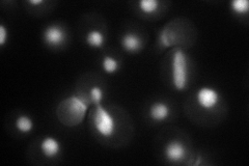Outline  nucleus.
I'll return each mask as SVG.
<instances>
[{
    "mask_svg": "<svg viewBox=\"0 0 249 166\" xmlns=\"http://www.w3.org/2000/svg\"><path fill=\"white\" fill-rule=\"evenodd\" d=\"M90 106V102L83 92L73 93L59 102L56 116L66 127L74 128L84 122Z\"/></svg>",
    "mask_w": 249,
    "mask_h": 166,
    "instance_id": "f257e3e1",
    "label": "nucleus"
},
{
    "mask_svg": "<svg viewBox=\"0 0 249 166\" xmlns=\"http://www.w3.org/2000/svg\"><path fill=\"white\" fill-rule=\"evenodd\" d=\"M89 116L91 128L101 139L111 140L118 135L121 123L111 109L99 104L93 106Z\"/></svg>",
    "mask_w": 249,
    "mask_h": 166,
    "instance_id": "f03ea898",
    "label": "nucleus"
},
{
    "mask_svg": "<svg viewBox=\"0 0 249 166\" xmlns=\"http://www.w3.org/2000/svg\"><path fill=\"white\" fill-rule=\"evenodd\" d=\"M170 81L178 92L189 88L191 81V60L188 53L181 47H175L170 54Z\"/></svg>",
    "mask_w": 249,
    "mask_h": 166,
    "instance_id": "7ed1b4c3",
    "label": "nucleus"
},
{
    "mask_svg": "<svg viewBox=\"0 0 249 166\" xmlns=\"http://www.w3.org/2000/svg\"><path fill=\"white\" fill-rule=\"evenodd\" d=\"M196 105L206 112H212L219 107L222 101V94L215 86L202 85L196 92Z\"/></svg>",
    "mask_w": 249,
    "mask_h": 166,
    "instance_id": "20e7f679",
    "label": "nucleus"
},
{
    "mask_svg": "<svg viewBox=\"0 0 249 166\" xmlns=\"http://www.w3.org/2000/svg\"><path fill=\"white\" fill-rule=\"evenodd\" d=\"M163 156L170 164H181L189 159V148L181 139H170L163 148Z\"/></svg>",
    "mask_w": 249,
    "mask_h": 166,
    "instance_id": "39448f33",
    "label": "nucleus"
},
{
    "mask_svg": "<svg viewBox=\"0 0 249 166\" xmlns=\"http://www.w3.org/2000/svg\"><path fill=\"white\" fill-rule=\"evenodd\" d=\"M43 43L50 49H59L68 39L67 29L60 24L47 25L42 33Z\"/></svg>",
    "mask_w": 249,
    "mask_h": 166,
    "instance_id": "423d86ee",
    "label": "nucleus"
},
{
    "mask_svg": "<svg viewBox=\"0 0 249 166\" xmlns=\"http://www.w3.org/2000/svg\"><path fill=\"white\" fill-rule=\"evenodd\" d=\"M122 49L129 54H136L142 51L144 42L142 37L134 31H128L124 34L120 41Z\"/></svg>",
    "mask_w": 249,
    "mask_h": 166,
    "instance_id": "0eeeda50",
    "label": "nucleus"
},
{
    "mask_svg": "<svg viewBox=\"0 0 249 166\" xmlns=\"http://www.w3.org/2000/svg\"><path fill=\"white\" fill-rule=\"evenodd\" d=\"M171 115V107L165 101H154L149 107V117L154 123H164Z\"/></svg>",
    "mask_w": 249,
    "mask_h": 166,
    "instance_id": "6e6552de",
    "label": "nucleus"
},
{
    "mask_svg": "<svg viewBox=\"0 0 249 166\" xmlns=\"http://www.w3.org/2000/svg\"><path fill=\"white\" fill-rule=\"evenodd\" d=\"M40 151L47 159H54L58 157L62 151L61 142L56 137L47 135L40 142Z\"/></svg>",
    "mask_w": 249,
    "mask_h": 166,
    "instance_id": "1a4fd4ad",
    "label": "nucleus"
},
{
    "mask_svg": "<svg viewBox=\"0 0 249 166\" xmlns=\"http://www.w3.org/2000/svg\"><path fill=\"white\" fill-rule=\"evenodd\" d=\"M84 42L91 49H102L106 44V35L99 28H91L85 34Z\"/></svg>",
    "mask_w": 249,
    "mask_h": 166,
    "instance_id": "9d476101",
    "label": "nucleus"
},
{
    "mask_svg": "<svg viewBox=\"0 0 249 166\" xmlns=\"http://www.w3.org/2000/svg\"><path fill=\"white\" fill-rule=\"evenodd\" d=\"M85 96L88 97L89 101L92 106H96L99 104H103V101L105 99V91L101 85L93 84L90 86L88 92H83Z\"/></svg>",
    "mask_w": 249,
    "mask_h": 166,
    "instance_id": "9b49d317",
    "label": "nucleus"
},
{
    "mask_svg": "<svg viewBox=\"0 0 249 166\" xmlns=\"http://www.w3.org/2000/svg\"><path fill=\"white\" fill-rule=\"evenodd\" d=\"M138 10L143 16H154L160 11L161 2L159 0H140L137 3Z\"/></svg>",
    "mask_w": 249,
    "mask_h": 166,
    "instance_id": "f8f14e48",
    "label": "nucleus"
},
{
    "mask_svg": "<svg viewBox=\"0 0 249 166\" xmlns=\"http://www.w3.org/2000/svg\"><path fill=\"white\" fill-rule=\"evenodd\" d=\"M15 127L22 134H29L35 128V121L27 114H21L16 120Z\"/></svg>",
    "mask_w": 249,
    "mask_h": 166,
    "instance_id": "ddd939ff",
    "label": "nucleus"
},
{
    "mask_svg": "<svg viewBox=\"0 0 249 166\" xmlns=\"http://www.w3.org/2000/svg\"><path fill=\"white\" fill-rule=\"evenodd\" d=\"M101 66H102V70L104 71V73H106L107 75H113L120 71L121 62L118 58L111 56V55H105L102 58Z\"/></svg>",
    "mask_w": 249,
    "mask_h": 166,
    "instance_id": "4468645a",
    "label": "nucleus"
},
{
    "mask_svg": "<svg viewBox=\"0 0 249 166\" xmlns=\"http://www.w3.org/2000/svg\"><path fill=\"white\" fill-rule=\"evenodd\" d=\"M230 10L236 16H246L249 12L248 0H231Z\"/></svg>",
    "mask_w": 249,
    "mask_h": 166,
    "instance_id": "2eb2a0df",
    "label": "nucleus"
},
{
    "mask_svg": "<svg viewBox=\"0 0 249 166\" xmlns=\"http://www.w3.org/2000/svg\"><path fill=\"white\" fill-rule=\"evenodd\" d=\"M10 33L4 24H0V47H4L9 41Z\"/></svg>",
    "mask_w": 249,
    "mask_h": 166,
    "instance_id": "dca6fc26",
    "label": "nucleus"
},
{
    "mask_svg": "<svg viewBox=\"0 0 249 166\" xmlns=\"http://www.w3.org/2000/svg\"><path fill=\"white\" fill-rule=\"evenodd\" d=\"M45 3L44 0H29L28 4L33 5V6H37V5H43Z\"/></svg>",
    "mask_w": 249,
    "mask_h": 166,
    "instance_id": "f3484780",
    "label": "nucleus"
},
{
    "mask_svg": "<svg viewBox=\"0 0 249 166\" xmlns=\"http://www.w3.org/2000/svg\"><path fill=\"white\" fill-rule=\"evenodd\" d=\"M202 164V157L199 155L196 158V161L193 162V165L194 166H198V165H201Z\"/></svg>",
    "mask_w": 249,
    "mask_h": 166,
    "instance_id": "a211bd4d",
    "label": "nucleus"
}]
</instances>
